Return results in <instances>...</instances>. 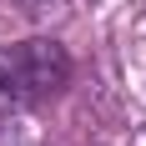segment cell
Instances as JSON below:
<instances>
[{"label": "cell", "mask_w": 146, "mask_h": 146, "mask_svg": "<svg viewBox=\"0 0 146 146\" xmlns=\"http://www.w3.org/2000/svg\"><path fill=\"white\" fill-rule=\"evenodd\" d=\"M66 81H71V56L60 40L30 35V40L0 45V116H20L40 106Z\"/></svg>", "instance_id": "1"}, {"label": "cell", "mask_w": 146, "mask_h": 146, "mask_svg": "<svg viewBox=\"0 0 146 146\" xmlns=\"http://www.w3.org/2000/svg\"><path fill=\"white\" fill-rule=\"evenodd\" d=\"M0 146H45V141H40L35 131H30V126L10 121V126H0Z\"/></svg>", "instance_id": "2"}, {"label": "cell", "mask_w": 146, "mask_h": 146, "mask_svg": "<svg viewBox=\"0 0 146 146\" xmlns=\"http://www.w3.org/2000/svg\"><path fill=\"white\" fill-rule=\"evenodd\" d=\"M25 10H45V5H60V0H20Z\"/></svg>", "instance_id": "3"}]
</instances>
